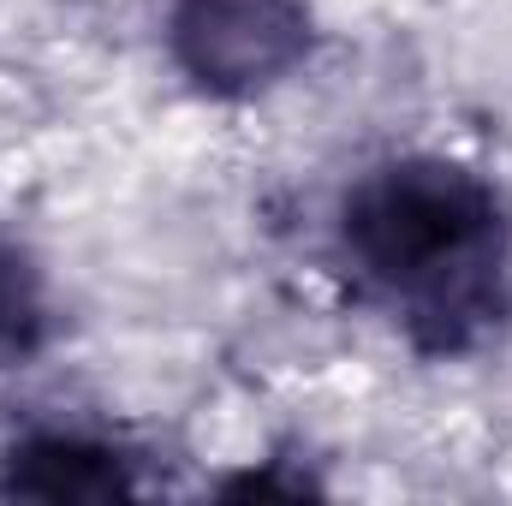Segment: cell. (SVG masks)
Here are the masks:
<instances>
[{"instance_id": "obj_1", "label": "cell", "mask_w": 512, "mask_h": 506, "mask_svg": "<svg viewBox=\"0 0 512 506\" xmlns=\"http://www.w3.org/2000/svg\"><path fill=\"white\" fill-rule=\"evenodd\" d=\"M340 256L423 352L483 346L512 304L501 191L447 155H393L340 197Z\"/></svg>"}, {"instance_id": "obj_2", "label": "cell", "mask_w": 512, "mask_h": 506, "mask_svg": "<svg viewBox=\"0 0 512 506\" xmlns=\"http://www.w3.org/2000/svg\"><path fill=\"white\" fill-rule=\"evenodd\" d=\"M167 48L197 90L245 102L304 66L310 12L304 0H173Z\"/></svg>"}, {"instance_id": "obj_3", "label": "cell", "mask_w": 512, "mask_h": 506, "mask_svg": "<svg viewBox=\"0 0 512 506\" xmlns=\"http://www.w3.org/2000/svg\"><path fill=\"white\" fill-rule=\"evenodd\" d=\"M0 489L24 501H114L137 489V477L126 453L90 435H30L0 459Z\"/></svg>"}, {"instance_id": "obj_4", "label": "cell", "mask_w": 512, "mask_h": 506, "mask_svg": "<svg viewBox=\"0 0 512 506\" xmlns=\"http://www.w3.org/2000/svg\"><path fill=\"white\" fill-rule=\"evenodd\" d=\"M48 346V286L42 268L0 239V370L30 364Z\"/></svg>"}]
</instances>
